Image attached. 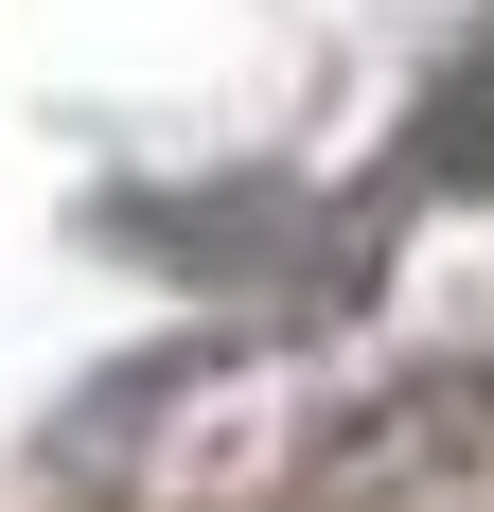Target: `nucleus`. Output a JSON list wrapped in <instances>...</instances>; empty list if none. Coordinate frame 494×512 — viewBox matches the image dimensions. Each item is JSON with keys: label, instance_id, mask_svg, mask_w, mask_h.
Instances as JSON below:
<instances>
[{"label": "nucleus", "instance_id": "f257e3e1", "mask_svg": "<svg viewBox=\"0 0 494 512\" xmlns=\"http://www.w3.org/2000/svg\"><path fill=\"white\" fill-rule=\"evenodd\" d=\"M442 460H494V354L389 371V389H371V424L300 442V495H389V477H442Z\"/></svg>", "mask_w": 494, "mask_h": 512}, {"label": "nucleus", "instance_id": "f03ea898", "mask_svg": "<svg viewBox=\"0 0 494 512\" xmlns=\"http://www.w3.org/2000/svg\"><path fill=\"white\" fill-rule=\"evenodd\" d=\"M406 195H494V18L424 71V106H406Z\"/></svg>", "mask_w": 494, "mask_h": 512}]
</instances>
